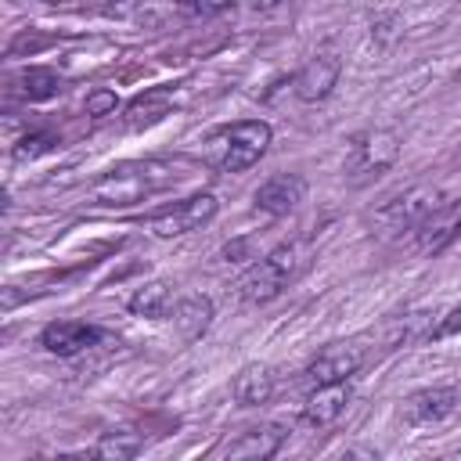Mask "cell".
<instances>
[{"instance_id":"6da1fadb","label":"cell","mask_w":461,"mask_h":461,"mask_svg":"<svg viewBox=\"0 0 461 461\" xmlns=\"http://www.w3.org/2000/svg\"><path fill=\"white\" fill-rule=\"evenodd\" d=\"M270 137L274 133L263 119H245V122L220 126L205 140V162L220 173H245L249 166H256L267 155Z\"/></svg>"},{"instance_id":"ac0fdd59","label":"cell","mask_w":461,"mask_h":461,"mask_svg":"<svg viewBox=\"0 0 461 461\" xmlns=\"http://www.w3.org/2000/svg\"><path fill=\"white\" fill-rule=\"evenodd\" d=\"M140 450V436L130 432V429H108L101 432V439L94 443V457H104V461H130L133 454Z\"/></svg>"},{"instance_id":"7a4b0ae2","label":"cell","mask_w":461,"mask_h":461,"mask_svg":"<svg viewBox=\"0 0 461 461\" xmlns=\"http://www.w3.org/2000/svg\"><path fill=\"white\" fill-rule=\"evenodd\" d=\"M176 180L173 166L166 162H122L115 169H108L94 187H90V198L101 202V205H115V209H126V205H137L144 202L148 194L169 187Z\"/></svg>"},{"instance_id":"5b68a950","label":"cell","mask_w":461,"mask_h":461,"mask_svg":"<svg viewBox=\"0 0 461 461\" xmlns=\"http://www.w3.org/2000/svg\"><path fill=\"white\" fill-rule=\"evenodd\" d=\"M216 209H220L216 194L202 191V194H191V198L173 202L169 209L155 212V216L148 220V230H151L155 238H180V234H191V230H198V227L212 223Z\"/></svg>"},{"instance_id":"7402d4cb","label":"cell","mask_w":461,"mask_h":461,"mask_svg":"<svg viewBox=\"0 0 461 461\" xmlns=\"http://www.w3.org/2000/svg\"><path fill=\"white\" fill-rule=\"evenodd\" d=\"M176 4H180V7L187 11V14H202V18H205V14L227 11V7L234 4V0H176Z\"/></svg>"},{"instance_id":"44dd1931","label":"cell","mask_w":461,"mask_h":461,"mask_svg":"<svg viewBox=\"0 0 461 461\" xmlns=\"http://www.w3.org/2000/svg\"><path fill=\"white\" fill-rule=\"evenodd\" d=\"M108 112H115V94L112 90H94V94H86V115H108Z\"/></svg>"},{"instance_id":"3957f363","label":"cell","mask_w":461,"mask_h":461,"mask_svg":"<svg viewBox=\"0 0 461 461\" xmlns=\"http://www.w3.org/2000/svg\"><path fill=\"white\" fill-rule=\"evenodd\" d=\"M303 270H306V245H299V241L277 245L274 252H267L263 259H256V263L241 274L238 295H241L245 303H252V306L270 303V299H277Z\"/></svg>"},{"instance_id":"7c38bea8","label":"cell","mask_w":461,"mask_h":461,"mask_svg":"<svg viewBox=\"0 0 461 461\" xmlns=\"http://www.w3.org/2000/svg\"><path fill=\"white\" fill-rule=\"evenodd\" d=\"M252 198H256V209H263L270 216H285L306 198V180L299 173H274L270 180H263L256 187Z\"/></svg>"},{"instance_id":"5bb4252c","label":"cell","mask_w":461,"mask_h":461,"mask_svg":"<svg viewBox=\"0 0 461 461\" xmlns=\"http://www.w3.org/2000/svg\"><path fill=\"white\" fill-rule=\"evenodd\" d=\"M274 385H277L274 367H267V364H249V367H241V371L234 375L230 396L238 400V407H259V403H267V400L274 396Z\"/></svg>"},{"instance_id":"9c48e42d","label":"cell","mask_w":461,"mask_h":461,"mask_svg":"<svg viewBox=\"0 0 461 461\" xmlns=\"http://www.w3.org/2000/svg\"><path fill=\"white\" fill-rule=\"evenodd\" d=\"M288 439V429L277 425V421H267V425H256V429H245L238 432L234 439H227L220 447V457H230V461H259V457H274L281 450V443Z\"/></svg>"},{"instance_id":"ffe728a7","label":"cell","mask_w":461,"mask_h":461,"mask_svg":"<svg viewBox=\"0 0 461 461\" xmlns=\"http://www.w3.org/2000/svg\"><path fill=\"white\" fill-rule=\"evenodd\" d=\"M50 144H54L50 133H25V137L18 140V148H14V158H36V155L50 151Z\"/></svg>"},{"instance_id":"8992f818","label":"cell","mask_w":461,"mask_h":461,"mask_svg":"<svg viewBox=\"0 0 461 461\" xmlns=\"http://www.w3.org/2000/svg\"><path fill=\"white\" fill-rule=\"evenodd\" d=\"M400 155V140L393 130H367L360 137H353L349 144V173L360 176H378L385 173Z\"/></svg>"},{"instance_id":"603a6c76","label":"cell","mask_w":461,"mask_h":461,"mask_svg":"<svg viewBox=\"0 0 461 461\" xmlns=\"http://www.w3.org/2000/svg\"><path fill=\"white\" fill-rule=\"evenodd\" d=\"M450 335H461V306L454 313H447L443 324L436 328V339H450Z\"/></svg>"},{"instance_id":"d6986e66","label":"cell","mask_w":461,"mask_h":461,"mask_svg":"<svg viewBox=\"0 0 461 461\" xmlns=\"http://www.w3.org/2000/svg\"><path fill=\"white\" fill-rule=\"evenodd\" d=\"M22 94L29 101H50V97L61 94V79L54 72H47V68H29L22 76Z\"/></svg>"},{"instance_id":"cb8c5ba5","label":"cell","mask_w":461,"mask_h":461,"mask_svg":"<svg viewBox=\"0 0 461 461\" xmlns=\"http://www.w3.org/2000/svg\"><path fill=\"white\" fill-rule=\"evenodd\" d=\"M43 4H65V0H43Z\"/></svg>"},{"instance_id":"4fadbf2b","label":"cell","mask_w":461,"mask_h":461,"mask_svg":"<svg viewBox=\"0 0 461 461\" xmlns=\"http://www.w3.org/2000/svg\"><path fill=\"white\" fill-rule=\"evenodd\" d=\"M339 72H342V65H339V58L335 54H313L299 72H295V97L299 101H324L331 90H335V83H339Z\"/></svg>"},{"instance_id":"8fae6325","label":"cell","mask_w":461,"mask_h":461,"mask_svg":"<svg viewBox=\"0 0 461 461\" xmlns=\"http://www.w3.org/2000/svg\"><path fill=\"white\" fill-rule=\"evenodd\" d=\"M97 342H101V328H94L86 321H54L40 331V346L54 357H76Z\"/></svg>"},{"instance_id":"e0dca14e","label":"cell","mask_w":461,"mask_h":461,"mask_svg":"<svg viewBox=\"0 0 461 461\" xmlns=\"http://www.w3.org/2000/svg\"><path fill=\"white\" fill-rule=\"evenodd\" d=\"M173 324H176V331H180L184 342L202 339L209 331V324H212V299L209 295H187V299H180L176 310H173Z\"/></svg>"},{"instance_id":"277c9868","label":"cell","mask_w":461,"mask_h":461,"mask_svg":"<svg viewBox=\"0 0 461 461\" xmlns=\"http://www.w3.org/2000/svg\"><path fill=\"white\" fill-rule=\"evenodd\" d=\"M439 209H443V191L439 187H411L407 194H400L385 209H378L375 220L382 223L385 234H403V230L425 227Z\"/></svg>"},{"instance_id":"52a82bcc","label":"cell","mask_w":461,"mask_h":461,"mask_svg":"<svg viewBox=\"0 0 461 461\" xmlns=\"http://www.w3.org/2000/svg\"><path fill=\"white\" fill-rule=\"evenodd\" d=\"M364 364V349L353 346V342H331L324 346L303 371V382L306 385H324V382H346L360 371Z\"/></svg>"},{"instance_id":"ba28073f","label":"cell","mask_w":461,"mask_h":461,"mask_svg":"<svg viewBox=\"0 0 461 461\" xmlns=\"http://www.w3.org/2000/svg\"><path fill=\"white\" fill-rule=\"evenodd\" d=\"M353 400V385L346 382H324V385H310L306 400H303V425L310 429H328L331 421H339V414L349 407Z\"/></svg>"},{"instance_id":"30bf717a","label":"cell","mask_w":461,"mask_h":461,"mask_svg":"<svg viewBox=\"0 0 461 461\" xmlns=\"http://www.w3.org/2000/svg\"><path fill=\"white\" fill-rule=\"evenodd\" d=\"M454 407H457V389L436 385V389H418V393H411V396L403 400L400 418H403L407 425H414V429H425V425L443 421Z\"/></svg>"},{"instance_id":"9a60e30c","label":"cell","mask_w":461,"mask_h":461,"mask_svg":"<svg viewBox=\"0 0 461 461\" xmlns=\"http://www.w3.org/2000/svg\"><path fill=\"white\" fill-rule=\"evenodd\" d=\"M169 108H173V90H169V86H151V90L137 94V97L126 104L122 122H126V130H144V126L162 122V119L169 115Z\"/></svg>"},{"instance_id":"2e32d148","label":"cell","mask_w":461,"mask_h":461,"mask_svg":"<svg viewBox=\"0 0 461 461\" xmlns=\"http://www.w3.org/2000/svg\"><path fill=\"white\" fill-rule=\"evenodd\" d=\"M176 285H169V281H148V285H140L133 295H130V313H137V317H151V321H162V317H169L173 310H176Z\"/></svg>"}]
</instances>
